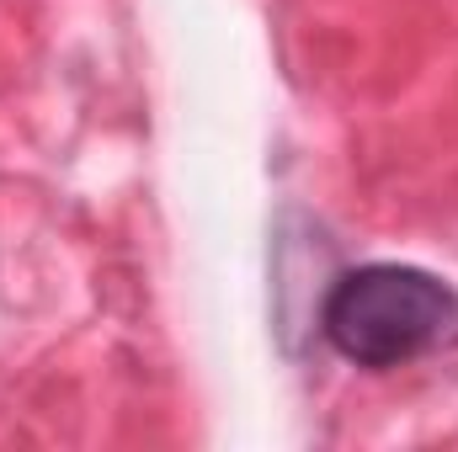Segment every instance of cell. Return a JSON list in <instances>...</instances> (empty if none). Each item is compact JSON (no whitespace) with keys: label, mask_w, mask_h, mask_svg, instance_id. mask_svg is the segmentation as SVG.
I'll return each instance as SVG.
<instances>
[{"label":"cell","mask_w":458,"mask_h":452,"mask_svg":"<svg viewBox=\"0 0 458 452\" xmlns=\"http://www.w3.org/2000/svg\"><path fill=\"white\" fill-rule=\"evenodd\" d=\"M320 331L326 340L357 367H400L427 351H443L458 340V293L421 272V266H394L373 261L342 272L320 304Z\"/></svg>","instance_id":"6da1fadb"}]
</instances>
